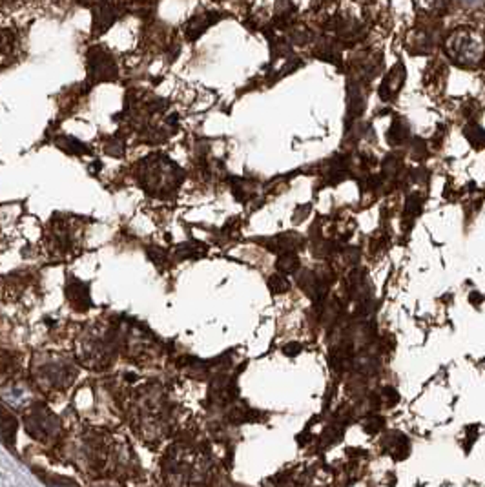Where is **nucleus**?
I'll return each instance as SVG.
<instances>
[{
    "instance_id": "f3484780",
    "label": "nucleus",
    "mask_w": 485,
    "mask_h": 487,
    "mask_svg": "<svg viewBox=\"0 0 485 487\" xmlns=\"http://www.w3.org/2000/svg\"><path fill=\"white\" fill-rule=\"evenodd\" d=\"M270 289L274 292H278V294H281V292H287L290 289V283L287 281V277L284 276H272L270 277Z\"/></svg>"
},
{
    "instance_id": "dca6fc26",
    "label": "nucleus",
    "mask_w": 485,
    "mask_h": 487,
    "mask_svg": "<svg viewBox=\"0 0 485 487\" xmlns=\"http://www.w3.org/2000/svg\"><path fill=\"white\" fill-rule=\"evenodd\" d=\"M422 197L418 196V194H412L411 197L407 199V207H405V214L407 216H418L420 214V210H422Z\"/></svg>"
},
{
    "instance_id": "4468645a",
    "label": "nucleus",
    "mask_w": 485,
    "mask_h": 487,
    "mask_svg": "<svg viewBox=\"0 0 485 487\" xmlns=\"http://www.w3.org/2000/svg\"><path fill=\"white\" fill-rule=\"evenodd\" d=\"M383 425H385V420H383L382 416H376V414L368 416V418L363 422V427H365V431L371 434L377 433V431H382Z\"/></svg>"
},
{
    "instance_id": "9b49d317",
    "label": "nucleus",
    "mask_w": 485,
    "mask_h": 487,
    "mask_svg": "<svg viewBox=\"0 0 485 487\" xmlns=\"http://www.w3.org/2000/svg\"><path fill=\"white\" fill-rule=\"evenodd\" d=\"M407 139H409L407 121L402 117L394 119V123H392L391 130H389L387 133V141L391 144H402L403 141H407Z\"/></svg>"
},
{
    "instance_id": "f8f14e48",
    "label": "nucleus",
    "mask_w": 485,
    "mask_h": 487,
    "mask_svg": "<svg viewBox=\"0 0 485 487\" xmlns=\"http://www.w3.org/2000/svg\"><path fill=\"white\" fill-rule=\"evenodd\" d=\"M463 133H466L467 141H469L476 150H480V148L485 146V130L482 128V126H478V124L475 123L467 124Z\"/></svg>"
},
{
    "instance_id": "2eb2a0df",
    "label": "nucleus",
    "mask_w": 485,
    "mask_h": 487,
    "mask_svg": "<svg viewBox=\"0 0 485 487\" xmlns=\"http://www.w3.org/2000/svg\"><path fill=\"white\" fill-rule=\"evenodd\" d=\"M104 152L108 153V155H112V157H123L124 155V143L121 141V139L113 137L112 141H110L108 144H106V148H104Z\"/></svg>"
},
{
    "instance_id": "9d476101",
    "label": "nucleus",
    "mask_w": 485,
    "mask_h": 487,
    "mask_svg": "<svg viewBox=\"0 0 485 487\" xmlns=\"http://www.w3.org/2000/svg\"><path fill=\"white\" fill-rule=\"evenodd\" d=\"M55 144H57V148H60V150H64L66 153H69V155H84V153L92 152V150H90L84 143H80L78 139L68 137V135H60V137H57Z\"/></svg>"
},
{
    "instance_id": "ddd939ff",
    "label": "nucleus",
    "mask_w": 485,
    "mask_h": 487,
    "mask_svg": "<svg viewBox=\"0 0 485 487\" xmlns=\"http://www.w3.org/2000/svg\"><path fill=\"white\" fill-rule=\"evenodd\" d=\"M278 271L284 272V274H290V272H296L299 268V259L296 256V252H284V254H280L278 257Z\"/></svg>"
},
{
    "instance_id": "6ab92c4d",
    "label": "nucleus",
    "mask_w": 485,
    "mask_h": 487,
    "mask_svg": "<svg viewBox=\"0 0 485 487\" xmlns=\"http://www.w3.org/2000/svg\"><path fill=\"white\" fill-rule=\"evenodd\" d=\"M299 350H301V345L299 343H290L284 347V352H287V354H296Z\"/></svg>"
},
{
    "instance_id": "7ed1b4c3",
    "label": "nucleus",
    "mask_w": 485,
    "mask_h": 487,
    "mask_svg": "<svg viewBox=\"0 0 485 487\" xmlns=\"http://www.w3.org/2000/svg\"><path fill=\"white\" fill-rule=\"evenodd\" d=\"M86 57H88L86 68H88V77L92 83H110V80L117 79V65H115V60H113V57L106 49L99 48V46L90 48Z\"/></svg>"
},
{
    "instance_id": "412c9836",
    "label": "nucleus",
    "mask_w": 485,
    "mask_h": 487,
    "mask_svg": "<svg viewBox=\"0 0 485 487\" xmlns=\"http://www.w3.org/2000/svg\"><path fill=\"white\" fill-rule=\"evenodd\" d=\"M80 2H84V4L92 6V4H95V2H99V4H101V2H104V0H80Z\"/></svg>"
},
{
    "instance_id": "6e6552de",
    "label": "nucleus",
    "mask_w": 485,
    "mask_h": 487,
    "mask_svg": "<svg viewBox=\"0 0 485 487\" xmlns=\"http://www.w3.org/2000/svg\"><path fill=\"white\" fill-rule=\"evenodd\" d=\"M409 449H411V445H409V440L400 433L391 434V436L385 440V451H387V453H391L392 456L396 458V460H403V458L407 456Z\"/></svg>"
},
{
    "instance_id": "aec40b11",
    "label": "nucleus",
    "mask_w": 485,
    "mask_h": 487,
    "mask_svg": "<svg viewBox=\"0 0 485 487\" xmlns=\"http://www.w3.org/2000/svg\"><path fill=\"white\" fill-rule=\"evenodd\" d=\"M461 4L467 6V8H476V6L484 4V0H460Z\"/></svg>"
},
{
    "instance_id": "39448f33",
    "label": "nucleus",
    "mask_w": 485,
    "mask_h": 487,
    "mask_svg": "<svg viewBox=\"0 0 485 487\" xmlns=\"http://www.w3.org/2000/svg\"><path fill=\"white\" fill-rule=\"evenodd\" d=\"M26 425H28V434L35 436V438H46L57 427L53 416L44 411L30 414V418L26 420Z\"/></svg>"
},
{
    "instance_id": "a211bd4d",
    "label": "nucleus",
    "mask_w": 485,
    "mask_h": 487,
    "mask_svg": "<svg viewBox=\"0 0 485 487\" xmlns=\"http://www.w3.org/2000/svg\"><path fill=\"white\" fill-rule=\"evenodd\" d=\"M427 10H440L441 6L447 4V0H418Z\"/></svg>"
},
{
    "instance_id": "423d86ee",
    "label": "nucleus",
    "mask_w": 485,
    "mask_h": 487,
    "mask_svg": "<svg viewBox=\"0 0 485 487\" xmlns=\"http://www.w3.org/2000/svg\"><path fill=\"white\" fill-rule=\"evenodd\" d=\"M121 10L113 4H99L94 10V31L104 33L119 19Z\"/></svg>"
},
{
    "instance_id": "20e7f679",
    "label": "nucleus",
    "mask_w": 485,
    "mask_h": 487,
    "mask_svg": "<svg viewBox=\"0 0 485 487\" xmlns=\"http://www.w3.org/2000/svg\"><path fill=\"white\" fill-rule=\"evenodd\" d=\"M403 83H405V66H403L402 62H398V65H394V68L389 71L387 77L383 79L382 86H380V97H382L385 103H391L392 99L400 94Z\"/></svg>"
},
{
    "instance_id": "0eeeda50",
    "label": "nucleus",
    "mask_w": 485,
    "mask_h": 487,
    "mask_svg": "<svg viewBox=\"0 0 485 487\" xmlns=\"http://www.w3.org/2000/svg\"><path fill=\"white\" fill-rule=\"evenodd\" d=\"M217 20H221V13H201V15H196L187 24V39L197 40L212 24H216Z\"/></svg>"
},
{
    "instance_id": "f03ea898",
    "label": "nucleus",
    "mask_w": 485,
    "mask_h": 487,
    "mask_svg": "<svg viewBox=\"0 0 485 487\" xmlns=\"http://www.w3.org/2000/svg\"><path fill=\"white\" fill-rule=\"evenodd\" d=\"M445 53L463 68H476L485 59V35L476 28H458L445 39Z\"/></svg>"
},
{
    "instance_id": "f257e3e1",
    "label": "nucleus",
    "mask_w": 485,
    "mask_h": 487,
    "mask_svg": "<svg viewBox=\"0 0 485 487\" xmlns=\"http://www.w3.org/2000/svg\"><path fill=\"white\" fill-rule=\"evenodd\" d=\"M137 179L144 192L153 197H168L170 194L177 192V188L185 179V173L176 162L168 157L157 153L150 157L142 159L139 164Z\"/></svg>"
},
{
    "instance_id": "1a4fd4ad",
    "label": "nucleus",
    "mask_w": 485,
    "mask_h": 487,
    "mask_svg": "<svg viewBox=\"0 0 485 487\" xmlns=\"http://www.w3.org/2000/svg\"><path fill=\"white\" fill-rule=\"evenodd\" d=\"M68 298L71 300L77 309H88L90 307V291L88 285H84L80 281H71L68 285Z\"/></svg>"
}]
</instances>
